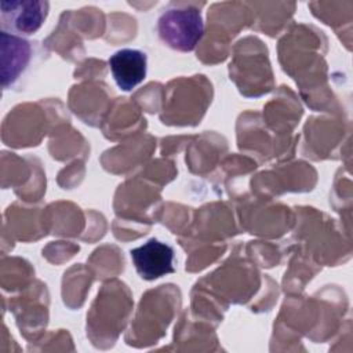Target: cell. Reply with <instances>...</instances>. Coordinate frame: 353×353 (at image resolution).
<instances>
[{
	"label": "cell",
	"mask_w": 353,
	"mask_h": 353,
	"mask_svg": "<svg viewBox=\"0 0 353 353\" xmlns=\"http://www.w3.org/2000/svg\"><path fill=\"white\" fill-rule=\"evenodd\" d=\"M112 76L117 87L123 91H131L146 77V54L135 48H123L109 58Z\"/></svg>",
	"instance_id": "cell-4"
},
{
	"label": "cell",
	"mask_w": 353,
	"mask_h": 353,
	"mask_svg": "<svg viewBox=\"0 0 353 353\" xmlns=\"http://www.w3.org/2000/svg\"><path fill=\"white\" fill-rule=\"evenodd\" d=\"M0 8L4 28L17 33L32 34L44 23L50 4L44 0H10L1 1Z\"/></svg>",
	"instance_id": "cell-3"
},
{
	"label": "cell",
	"mask_w": 353,
	"mask_h": 353,
	"mask_svg": "<svg viewBox=\"0 0 353 353\" xmlns=\"http://www.w3.org/2000/svg\"><path fill=\"white\" fill-rule=\"evenodd\" d=\"M1 81L3 87L14 83L30 59V43L18 36L1 32Z\"/></svg>",
	"instance_id": "cell-5"
},
{
	"label": "cell",
	"mask_w": 353,
	"mask_h": 353,
	"mask_svg": "<svg viewBox=\"0 0 353 353\" xmlns=\"http://www.w3.org/2000/svg\"><path fill=\"white\" fill-rule=\"evenodd\" d=\"M137 273L148 281L174 273V250L157 239H149L130 251Z\"/></svg>",
	"instance_id": "cell-2"
},
{
	"label": "cell",
	"mask_w": 353,
	"mask_h": 353,
	"mask_svg": "<svg viewBox=\"0 0 353 353\" xmlns=\"http://www.w3.org/2000/svg\"><path fill=\"white\" fill-rule=\"evenodd\" d=\"M157 32L170 48L190 52L204 33V22L197 8H168L157 19Z\"/></svg>",
	"instance_id": "cell-1"
}]
</instances>
